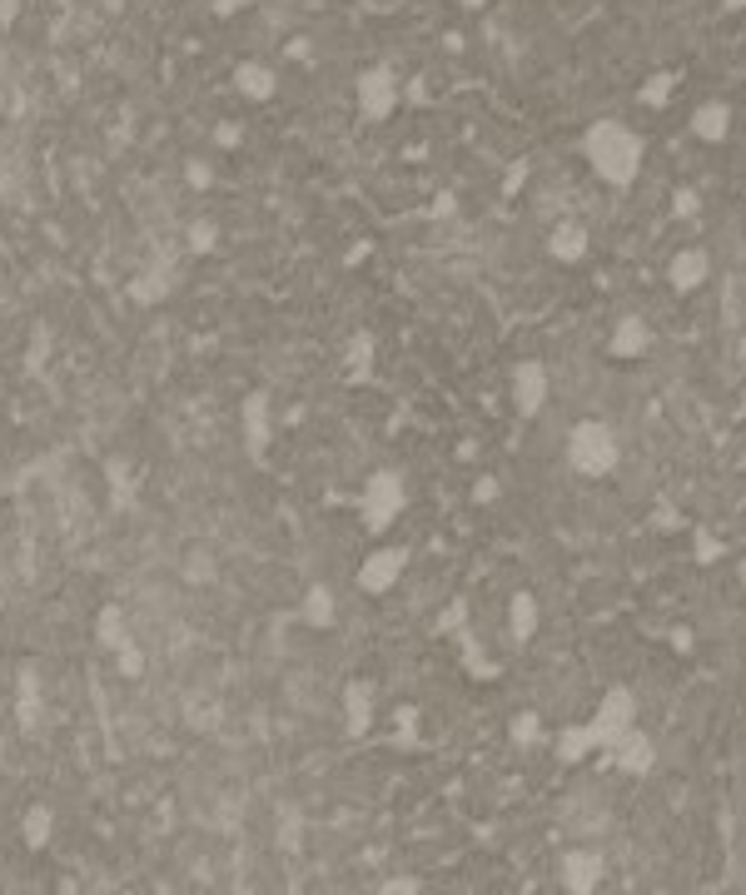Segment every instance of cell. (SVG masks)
I'll use <instances>...</instances> for the list:
<instances>
[{"mask_svg": "<svg viewBox=\"0 0 746 895\" xmlns=\"http://www.w3.org/2000/svg\"><path fill=\"white\" fill-rule=\"evenodd\" d=\"M562 458H568V468H572L578 478H607V473H617V463H622V439H617L612 423H602V419H578V423L568 429Z\"/></svg>", "mask_w": 746, "mask_h": 895, "instance_id": "2", "label": "cell"}, {"mask_svg": "<svg viewBox=\"0 0 746 895\" xmlns=\"http://www.w3.org/2000/svg\"><path fill=\"white\" fill-rule=\"evenodd\" d=\"M239 439L254 458L269 453V443H274V393L269 389H254L239 399Z\"/></svg>", "mask_w": 746, "mask_h": 895, "instance_id": "7", "label": "cell"}, {"mask_svg": "<svg viewBox=\"0 0 746 895\" xmlns=\"http://www.w3.org/2000/svg\"><path fill=\"white\" fill-rule=\"evenodd\" d=\"M403 572H409V548L383 542V548H369L364 558H359L354 582H359V592L364 597H389L403 582Z\"/></svg>", "mask_w": 746, "mask_h": 895, "instance_id": "4", "label": "cell"}, {"mask_svg": "<svg viewBox=\"0 0 746 895\" xmlns=\"http://www.w3.org/2000/svg\"><path fill=\"white\" fill-rule=\"evenodd\" d=\"M298 612H304L308 627L328 632V627L338 622V597H334V588H328V582H308V588H304V607H298Z\"/></svg>", "mask_w": 746, "mask_h": 895, "instance_id": "14", "label": "cell"}, {"mask_svg": "<svg viewBox=\"0 0 746 895\" xmlns=\"http://www.w3.org/2000/svg\"><path fill=\"white\" fill-rule=\"evenodd\" d=\"M691 135H697L701 145H727L732 140V125H737V110H732L727 100H701L697 110H691Z\"/></svg>", "mask_w": 746, "mask_h": 895, "instance_id": "10", "label": "cell"}, {"mask_svg": "<svg viewBox=\"0 0 746 895\" xmlns=\"http://www.w3.org/2000/svg\"><path fill=\"white\" fill-rule=\"evenodd\" d=\"M169 284H175V279H169V269H145L140 279L130 284V294L140 298V304H159V298L169 294Z\"/></svg>", "mask_w": 746, "mask_h": 895, "instance_id": "18", "label": "cell"}, {"mask_svg": "<svg viewBox=\"0 0 746 895\" xmlns=\"http://www.w3.org/2000/svg\"><path fill=\"white\" fill-rule=\"evenodd\" d=\"M582 159L607 189H632L647 165V140L617 115H602L582 130Z\"/></svg>", "mask_w": 746, "mask_h": 895, "instance_id": "1", "label": "cell"}, {"mask_svg": "<svg viewBox=\"0 0 746 895\" xmlns=\"http://www.w3.org/2000/svg\"><path fill=\"white\" fill-rule=\"evenodd\" d=\"M453 6H458V10H483L488 0H453Z\"/></svg>", "mask_w": 746, "mask_h": 895, "instance_id": "26", "label": "cell"}, {"mask_svg": "<svg viewBox=\"0 0 746 895\" xmlns=\"http://www.w3.org/2000/svg\"><path fill=\"white\" fill-rule=\"evenodd\" d=\"M508 632H513V642H532V632H538V597L528 588H518L508 602Z\"/></svg>", "mask_w": 746, "mask_h": 895, "instance_id": "15", "label": "cell"}, {"mask_svg": "<svg viewBox=\"0 0 746 895\" xmlns=\"http://www.w3.org/2000/svg\"><path fill=\"white\" fill-rule=\"evenodd\" d=\"M234 90H239L244 100H254V105H269L274 95H279V70L264 66V60H239V70H234Z\"/></svg>", "mask_w": 746, "mask_h": 895, "instance_id": "12", "label": "cell"}, {"mask_svg": "<svg viewBox=\"0 0 746 895\" xmlns=\"http://www.w3.org/2000/svg\"><path fill=\"white\" fill-rule=\"evenodd\" d=\"M349 378H359V383H364L369 378V373H373V334H354V338H349Z\"/></svg>", "mask_w": 746, "mask_h": 895, "instance_id": "17", "label": "cell"}, {"mask_svg": "<svg viewBox=\"0 0 746 895\" xmlns=\"http://www.w3.org/2000/svg\"><path fill=\"white\" fill-rule=\"evenodd\" d=\"M722 558H727V542L711 528H691V562H697V568H717Z\"/></svg>", "mask_w": 746, "mask_h": 895, "instance_id": "16", "label": "cell"}, {"mask_svg": "<svg viewBox=\"0 0 746 895\" xmlns=\"http://www.w3.org/2000/svg\"><path fill=\"white\" fill-rule=\"evenodd\" d=\"M627 721H632V691L612 687V691H607V701H602V711H597V721H592V741L622 737Z\"/></svg>", "mask_w": 746, "mask_h": 895, "instance_id": "13", "label": "cell"}, {"mask_svg": "<svg viewBox=\"0 0 746 895\" xmlns=\"http://www.w3.org/2000/svg\"><path fill=\"white\" fill-rule=\"evenodd\" d=\"M100 642H105V647H125V642H130L120 607H105V612H100Z\"/></svg>", "mask_w": 746, "mask_h": 895, "instance_id": "20", "label": "cell"}, {"mask_svg": "<svg viewBox=\"0 0 746 895\" xmlns=\"http://www.w3.org/2000/svg\"><path fill=\"white\" fill-rule=\"evenodd\" d=\"M697 209H701L697 189H677V195H671V215L677 219H697Z\"/></svg>", "mask_w": 746, "mask_h": 895, "instance_id": "21", "label": "cell"}, {"mask_svg": "<svg viewBox=\"0 0 746 895\" xmlns=\"http://www.w3.org/2000/svg\"><path fill=\"white\" fill-rule=\"evenodd\" d=\"M498 498V478H478L473 483V503H493Z\"/></svg>", "mask_w": 746, "mask_h": 895, "instance_id": "23", "label": "cell"}, {"mask_svg": "<svg viewBox=\"0 0 746 895\" xmlns=\"http://www.w3.org/2000/svg\"><path fill=\"white\" fill-rule=\"evenodd\" d=\"M607 354L617 358V364H637V358L652 354V324H647L642 314H622L612 324V334H607Z\"/></svg>", "mask_w": 746, "mask_h": 895, "instance_id": "8", "label": "cell"}, {"mask_svg": "<svg viewBox=\"0 0 746 895\" xmlns=\"http://www.w3.org/2000/svg\"><path fill=\"white\" fill-rule=\"evenodd\" d=\"M354 100H359V115H364L369 125H383L393 110H399V75L389 66H369L359 70L354 80Z\"/></svg>", "mask_w": 746, "mask_h": 895, "instance_id": "6", "label": "cell"}, {"mask_svg": "<svg viewBox=\"0 0 746 895\" xmlns=\"http://www.w3.org/2000/svg\"><path fill=\"white\" fill-rule=\"evenodd\" d=\"M671 95H677V70H662V75H652V80L642 85V105H647V110H667Z\"/></svg>", "mask_w": 746, "mask_h": 895, "instance_id": "19", "label": "cell"}, {"mask_svg": "<svg viewBox=\"0 0 746 895\" xmlns=\"http://www.w3.org/2000/svg\"><path fill=\"white\" fill-rule=\"evenodd\" d=\"M508 393H513V413L518 419H538L552 399V373L542 358H518L508 373Z\"/></svg>", "mask_w": 746, "mask_h": 895, "instance_id": "5", "label": "cell"}, {"mask_svg": "<svg viewBox=\"0 0 746 895\" xmlns=\"http://www.w3.org/2000/svg\"><path fill=\"white\" fill-rule=\"evenodd\" d=\"M189 249H215V224H195V234H189Z\"/></svg>", "mask_w": 746, "mask_h": 895, "instance_id": "22", "label": "cell"}, {"mask_svg": "<svg viewBox=\"0 0 746 895\" xmlns=\"http://www.w3.org/2000/svg\"><path fill=\"white\" fill-rule=\"evenodd\" d=\"M20 10H26V0H0V30H6V26H16V20H20Z\"/></svg>", "mask_w": 746, "mask_h": 895, "instance_id": "24", "label": "cell"}, {"mask_svg": "<svg viewBox=\"0 0 746 895\" xmlns=\"http://www.w3.org/2000/svg\"><path fill=\"white\" fill-rule=\"evenodd\" d=\"M722 10H727V16H742V10H746V0H722Z\"/></svg>", "mask_w": 746, "mask_h": 895, "instance_id": "25", "label": "cell"}, {"mask_svg": "<svg viewBox=\"0 0 746 895\" xmlns=\"http://www.w3.org/2000/svg\"><path fill=\"white\" fill-rule=\"evenodd\" d=\"M548 254L558 264H582L592 254V234H588V224H578V219H558L552 224V234H548Z\"/></svg>", "mask_w": 746, "mask_h": 895, "instance_id": "11", "label": "cell"}, {"mask_svg": "<svg viewBox=\"0 0 746 895\" xmlns=\"http://www.w3.org/2000/svg\"><path fill=\"white\" fill-rule=\"evenodd\" d=\"M409 513V483H403L399 468H373L359 488V522L364 532L383 538V532L399 528V518Z\"/></svg>", "mask_w": 746, "mask_h": 895, "instance_id": "3", "label": "cell"}, {"mask_svg": "<svg viewBox=\"0 0 746 895\" xmlns=\"http://www.w3.org/2000/svg\"><path fill=\"white\" fill-rule=\"evenodd\" d=\"M707 279H711V254L701 244H687V249H677L667 259V284L677 294H697Z\"/></svg>", "mask_w": 746, "mask_h": 895, "instance_id": "9", "label": "cell"}]
</instances>
